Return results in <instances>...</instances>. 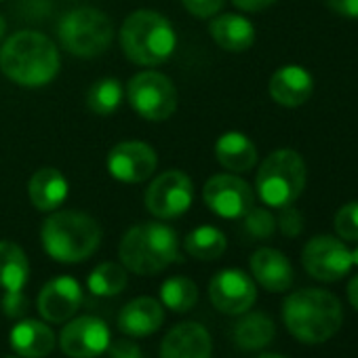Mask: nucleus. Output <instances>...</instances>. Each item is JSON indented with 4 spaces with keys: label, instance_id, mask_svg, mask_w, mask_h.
<instances>
[{
    "label": "nucleus",
    "instance_id": "nucleus-15",
    "mask_svg": "<svg viewBox=\"0 0 358 358\" xmlns=\"http://www.w3.org/2000/svg\"><path fill=\"white\" fill-rule=\"evenodd\" d=\"M83 306V287L72 276L49 280L38 295V312L49 322L70 320Z\"/></svg>",
    "mask_w": 358,
    "mask_h": 358
},
{
    "label": "nucleus",
    "instance_id": "nucleus-41",
    "mask_svg": "<svg viewBox=\"0 0 358 358\" xmlns=\"http://www.w3.org/2000/svg\"><path fill=\"white\" fill-rule=\"evenodd\" d=\"M259 358H287V356H280V354H262Z\"/></svg>",
    "mask_w": 358,
    "mask_h": 358
},
{
    "label": "nucleus",
    "instance_id": "nucleus-37",
    "mask_svg": "<svg viewBox=\"0 0 358 358\" xmlns=\"http://www.w3.org/2000/svg\"><path fill=\"white\" fill-rule=\"evenodd\" d=\"M276 0H232V5L238 7L241 11H247V13H257V11H264L268 7H272Z\"/></svg>",
    "mask_w": 358,
    "mask_h": 358
},
{
    "label": "nucleus",
    "instance_id": "nucleus-33",
    "mask_svg": "<svg viewBox=\"0 0 358 358\" xmlns=\"http://www.w3.org/2000/svg\"><path fill=\"white\" fill-rule=\"evenodd\" d=\"M188 13H192L194 17H213L222 11L224 0H182Z\"/></svg>",
    "mask_w": 358,
    "mask_h": 358
},
{
    "label": "nucleus",
    "instance_id": "nucleus-31",
    "mask_svg": "<svg viewBox=\"0 0 358 358\" xmlns=\"http://www.w3.org/2000/svg\"><path fill=\"white\" fill-rule=\"evenodd\" d=\"M335 232L341 241L358 243V201L343 205L335 213Z\"/></svg>",
    "mask_w": 358,
    "mask_h": 358
},
{
    "label": "nucleus",
    "instance_id": "nucleus-30",
    "mask_svg": "<svg viewBox=\"0 0 358 358\" xmlns=\"http://www.w3.org/2000/svg\"><path fill=\"white\" fill-rule=\"evenodd\" d=\"M245 220V230L249 236L257 238V241H266L274 234L276 230V220L274 215L268 211V209H262V207H251L249 213L243 217Z\"/></svg>",
    "mask_w": 358,
    "mask_h": 358
},
{
    "label": "nucleus",
    "instance_id": "nucleus-6",
    "mask_svg": "<svg viewBox=\"0 0 358 358\" xmlns=\"http://www.w3.org/2000/svg\"><path fill=\"white\" fill-rule=\"evenodd\" d=\"M257 196L272 209L293 205L306 188V162L289 148L274 150L259 164L255 179Z\"/></svg>",
    "mask_w": 358,
    "mask_h": 358
},
{
    "label": "nucleus",
    "instance_id": "nucleus-22",
    "mask_svg": "<svg viewBox=\"0 0 358 358\" xmlns=\"http://www.w3.org/2000/svg\"><path fill=\"white\" fill-rule=\"evenodd\" d=\"M209 32H211L215 45L230 51V53H243V51L251 49L255 43L253 24L247 17L236 15V13L217 15L211 22Z\"/></svg>",
    "mask_w": 358,
    "mask_h": 358
},
{
    "label": "nucleus",
    "instance_id": "nucleus-11",
    "mask_svg": "<svg viewBox=\"0 0 358 358\" xmlns=\"http://www.w3.org/2000/svg\"><path fill=\"white\" fill-rule=\"evenodd\" d=\"M205 205L224 220H241L255 205L253 188L234 173L213 175L203 190Z\"/></svg>",
    "mask_w": 358,
    "mask_h": 358
},
{
    "label": "nucleus",
    "instance_id": "nucleus-26",
    "mask_svg": "<svg viewBox=\"0 0 358 358\" xmlns=\"http://www.w3.org/2000/svg\"><path fill=\"white\" fill-rule=\"evenodd\" d=\"M226 234L215 226H199L184 241V249L188 251V255L203 262H213L222 257L226 253Z\"/></svg>",
    "mask_w": 358,
    "mask_h": 358
},
{
    "label": "nucleus",
    "instance_id": "nucleus-28",
    "mask_svg": "<svg viewBox=\"0 0 358 358\" xmlns=\"http://www.w3.org/2000/svg\"><path fill=\"white\" fill-rule=\"evenodd\" d=\"M127 268L122 264L103 262L87 278V287L97 297H114L127 287Z\"/></svg>",
    "mask_w": 358,
    "mask_h": 358
},
{
    "label": "nucleus",
    "instance_id": "nucleus-21",
    "mask_svg": "<svg viewBox=\"0 0 358 358\" xmlns=\"http://www.w3.org/2000/svg\"><path fill=\"white\" fill-rule=\"evenodd\" d=\"M68 179L55 166L38 169L28 186L30 201L38 211H55L57 207H62L68 199Z\"/></svg>",
    "mask_w": 358,
    "mask_h": 358
},
{
    "label": "nucleus",
    "instance_id": "nucleus-35",
    "mask_svg": "<svg viewBox=\"0 0 358 358\" xmlns=\"http://www.w3.org/2000/svg\"><path fill=\"white\" fill-rule=\"evenodd\" d=\"M327 7L345 20H358V0H324Z\"/></svg>",
    "mask_w": 358,
    "mask_h": 358
},
{
    "label": "nucleus",
    "instance_id": "nucleus-25",
    "mask_svg": "<svg viewBox=\"0 0 358 358\" xmlns=\"http://www.w3.org/2000/svg\"><path fill=\"white\" fill-rule=\"evenodd\" d=\"M30 278V264L24 249L11 241H0V287L5 291H24Z\"/></svg>",
    "mask_w": 358,
    "mask_h": 358
},
{
    "label": "nucleus",
    "instance_id": "nucleus-42",
    "mask_svg": "<svg viewBox=\"0 0 358 358\" xmlns=\"http://www.w3.org/2000/svg\"><path fill=\"white\" fill-rule=\"evenodd\" d=\"M9 358H22V356H9Z\"/></svg>",
    "mask_w": 358,
    "mask_h": 358
},
{
    "label": "nucleus",
    "instance_id": "nucleus-32",
    "mask_svg": "<svg viewBox=\"0 0 358 358\" xmlns=\"http://www.w3.org/2000/svg\"><path fill=\"white\" fill-rule=\"evenodd\" d=\"M278 228L285 236L293 238V236H299L301 230H303V217L297 209H293V205L289 207H282L280 209V215H278Z\"/></svg>",
    "mask_w": 358,
    "mask_h": 358
},
{
    "label": "nucleus",
    "instance_id": "nucleus-27",
    "mask_svg": "<svg viewBox=\"0 0 358 358\" xmlns=\"http://www.w3.org/2000/svg\"><path fill=\"white\" fill-rule=\"evenodd\" d=\"M160 301L173 312H188L199 301V287L188 276L166 278L160 287Z\"/></svg>",
    "mask_w": 358,
    "mask_h": 358
},
{
    "label": "nucleus",
    "instance_id": "nucleus-1",
    "mask_svg": "<svg viewBox=\"0 0 358 358\" xmlns=\"http://www.w3.org/2000/svg\"><path fill=\"white\" fill-rule=\"evenodd\" d=\"M62 59L55 43L43 32L24 30L9 36L0 49L3 74L28 89L49 85L59 72Z\"/></svg>",
    "mask_w": 358,
    "mask_h": 358
},
{
    "label": "nucleus",
    "instance_id": "nucleus-4",
    "mask_svg": "<svg viewBox=\"0 0 358 358\" xmlns=\"http://www.w3.org/2000/svg\"><path fill=\"white\" fill-rule=\"evenodd\" d=\"M41 238L49 257L62 264H78L97 251L101 228L87 213L57 211L45 220Z\"/></svg>",
    "mask_w": 358,
    "mask_h": 358
},
{
    "label": "nucleus",
    "instance_id": "nucleus-29",
    "mask_svg": "<svg viewBox=\"0 0 358 358\" xmlns=\"http://www.w3.org/2000/svg\"><path fill=\"white\" fill-rule=\"evenodd\" d=\"M122 101V85L116 78H99L87 91V108L99 116L112 114Z\"/></svg>",
    "mask_w": 358,
    "mask_h": 358
},
{
    "label": "nucleus",
    "instance_id": "nucleus-14",
    "mask_svg": "<svg viewBox=\"0 0 358 358\" xmlns=\"http://www.w3.org/2000/svg\"><path fill=\"white\" fill-rule=\"evenodd\" d=\"M59 345L70 358H97L110 348V327L97 316H78L64 327Z\"/></svg>",
    "mask_w": 358,
    "mask_h": 358
},
{
    "label": "nucleus",
    "instance_id": "nucleus-18",
    "mask_svg": "<svg viewBox=\"0 0 358 358\" xmlns=\"http://www.w3.org/2000/svg\"><path fill=\"white\" fill-rule=\"evenodd\" d=\"M249 264H251L253 278L272 293L287 291L293 285V266L289 257L276 249H270V247L257 249L251 255Z\"/></svg>",
    "mask_w": 358,
    "mask_h": 358
},
{
    "label": "nucleus",
    "instance_id": "nucleus-8",
    "mask_svg": "<svg viewBox=\"0 0 358 358\" xmlns=\"http://www.w3.org/2000/svg\"><path fill=\"white\" fill-rule=\"evenodd\" d=\"M127 97L131 108L152 122L166 120L177 108V89L173 80L154 70L135 74L127 85Z\"/></svg>",
    "mask_w": 358,
    "mask_h": 358
},
{
    "label": "nucleus",
    "instance_id": "nucleus-23",
    "mask_svg": "<svg viewBox=\"0 0 358 358\" xmlns=\"http://www.w3.org/2000/svg\"><path fill=\"white\" fill-rule=\"evenodd\" d=\"M215 158L232 173H247L257 162V148L245 133L228 131L215 141Z\"/></svg>",
    "mask_w": 358,
    "mask_h": 358
},
{
    "label": "nucleus",
    "instance_id": "nucleus-36",
    "mask_svg": "<svg viewBox=\"0 0 358 358\" xmlns=\"http://www.w3.org/2000/svg\"><path fill=\"white\" fill-rule=\"evenodd\" d=\"M108 350H110V358H143L139 345H135L133 341H118Z\"/></svg>",
    "mask_w": 358,
    "mask_h": 358
},
{
    "label": "nucleus",
    "instance_id": "nucleus-20",
    "mask_svg": "<svg viewBox=\"0 0 358 358\" xmlns=\"http://www.w3.org/2000/svg\"><path fill=\"white\" fill-rule=\"evenodd\" d=\"M9 343L22 358H45L55 348V335L41 320L20 318L9 335Z\"/></svg>",
    "mask_w": 358,
    "mask_h": 358
},
{
    "label": "nucleus",
    "instance_id": "nucleus-39",
    "mask_svg": "<svg viewBox=\"0 0 358 358\" xmlns=\"http://www.w3.org/2000/svg\"><path fill=\"white\" fill-rule=\"evenodd\" d=\"M5 32H7V24H5V20H3V17H0V41H3Z\"/></svg>",
    "mask_w": 358,
    "mask_h": 358
},
{
    "label": "nucleus",
    "instance_id": "nucleus-2",
    "mask_svg": "<svg viewBox=\"0 0 358 358\" xmlns=\"http://www.w3.org/2000/svg\"><path fill=\"white\" fill-rule=\"evenodd\" d=\"M282 320L295 339L322 343L339 331L343 310L339 299L324 289H299L285 299Z\"/></svg>",
    "mask_w": 358,
    "mask_h": 358
},
{
    "label": "nucleus",
    "instance_id": "nucleus-34",
    "mask_svg": "<svg viewBox=\"0 0 358 358\" xmlns=\"http://www.w3.org/2000/svg\"><path fill=\"white\" fill-rule=\"evenodd\" d=\"M3 310L9 318H24L28 312V297L24 291H7L3 297Z\"/></svg>",
    "mask_w": 358,
    "mask_h": 358
},
{
    "label": "nucleus",
    "instance_id": "nucleus-38",
    "mask_svg": "<svg viewBox=\"0 0 358 358\" xmlns=\"http://www.w3.org/2000/svg\"><path fill=\"white\" fill-rule=\"evenodd\" d=\"M345 291H348V301H350L352 308L358 312V274L348 282V289H345Z\"/></svg>",
    "mask_w": 358,
    "mask_h": 358
},
{
    "label": "nucleus",
    "instance_id": "nucleus-7",
    "mask_svg": "<svg viewBox=\"0 0 358 358\" xmlns=\"http://www.w3.org/2000/svg\"><path fill=\"white\" fill-rule=\"evenodd\" d=\"M57 34L66 51L83 59H93L108 51L114 38V28L106 13L93 7H78L64 15Z\"/></svg>",
    "mask_w": 358,
    "mask_h": 358
},
{
    "label": "nucleus",
    "instance_id": "nucleus-19",
    "mask_svg": "<svg viewBox=\"0 0 358 358\" xmlns=\"http://www.w3.org/2000/svg\"><path fill=\"white\" fill-rule=\"evenodd\" d=\"M164 310L154 297H137L129 301L118 316V327L129 337H148L160 329Z\"/></svg>",
    "mask_w": 358,
    "mask_h": 358
},
{
    "label": "nucleus",
    "instance_id": "nucleus-10",
    "mask_svg": "<svg viewBox=\"0 0 358 358\" xmlns=\"http://www.w3.org/2000/svg\"><path fill=\"white\" fill-rule=\"evenodd\" d=\"M301 264L312 278L322 282L341 280L354 266L352 251L343 245L341 238H333L329 234H320L308 241L301 253Z\"/></svg>",
    "mask_w": 358,
    "mask_h": 358
},
{
    "label": "nucleus",
    "instance_id": "nucleus-17",
    "mask_svg": "<svg viewBox=\"0 0 358 358\" xmlns=\"http://www.w3.org/2000/svg\"><path fill=\"white\" fill-rule=\"evenodd\" d=\"M270 97L282 108H299L314 93V78L303 66H282L270 78Z\"/></svg>",
    "mask_w": 358,
    "mask_h": 358
},
{
    "label": "nucleus",
    "instance_id": "nucleus-40",
    "mask_svg": "<svg viewBox=\"0 0 358 358\" xmlns=\"http://www.w3.org/2000/svg\"><path fill=\"white\" fill-rule=\"evenodd\" d=\"M352 264H354V266H358V247L352 251Z\"/></svg>",
    "mask_w": 358,
    "mask_h": 358
},
{
    "label": "nucleus",
    "instance_id": "nucleus-24",
    "mask_svg": "<svg viewBox=\"0 0 358 358\" xmlns=\"http://www.w3.org/2000/svg\"><path fill=\"white\" fill-rule=\"evenodd\" d=\"M276 335L272 318L264 312H245L243 318L234 324V341L243 350H262Z\"/></svg>",
    "mask_w": 358,
    "mask_h": 358
},
{
    "label": "nucleus",
    "instance_id": "nucleus-3",
    "mask_svg": "<svg viewBox=\"0 0 358 358\" xmlns=\"http://www.w3.org/2000/svg\"><path fill=\"white\" fill-rule=\"evenodd\" d=\"M118 255L129 272L152 276L179 259L177 232L164 224H137L120 241Z\"/></svg>",
    "mask_w": 358,
    "mask_h": 358
},
{
    "label": "nucleus",
    "instance_id": "nucleus-12",
    "mask_svg": "<svg viewBox=\"0 0 358 358\" xmlns=\"http://www.w3.org/2000/svg\"><path fill=\"white\" fill-rule=\"evenodd\" d=\"M209 297L211 303L230 316L245 314L253 308L257 299V289L253 278L236 268H228L217 272L209 282Z\"/></svg>",
    "mask_w": 358,
    "mask_h": 358
},
{
    "label": "nucleus",
    "instance_id": "nucleus-13",
    "mask_svg": "<svg viewBox=\"0 0 358 358\" xmlns=\"http://www.w3.org/2000/svg\"><path fill=\"white\" fill-rule=\"evenodd\" d=\"M108 171L122 184H141L156 171L158 156L152 145L131 139L116 143L108 154Z\"/></svg>",
    "mask_w": 358,
    "mask_h": 358
},
{
    "label": "nucleus",
    "instance_id": "nucleus-9",
    "mask_svg": "<svg viewBox=\"0 0 358 358\" xmlns=\"http://www.w3.org/2000/svg\"><path fill=\"white\" fill-rule=\"evenodd\" d=\"M194 196L192 179L182 171H164L145 190V209L158 220H173L184 215Z\"/></svg>",
    "mask_w": 358,
    "mask_h": 358
},
{
    "label": "nucleus",
    "instance_id": "nucleus-5",
    "mask_svg": "<svg viewBox=\"0 0 358 358\" xmlns=\"http://www.w3.org/2000/svg\"><path fill=\"white\" fill-rule=\"evenodd\" d=\"M177 45L175 28L156 11H133L120 28V47L137 66L164 64Z\"/></svg>",
    "mask_w": 358,
    "mask_h": 358
},
{
    "label": "nucleus",
    "instance_id": "nucleus-16",
    "mask_svg": "<svg viewBox=\"0 0 358 358\" xmlns=\"http://www.w3.org/2000/svg\"><path fill=\"white\" fill-rule=\"evenodd\" d=\"M211 335L199 322H182L173 327L160 343V358H211Z\"/></svg>",
    "mask_w": 358,
    "mask_h": 358
}]
</instances>
